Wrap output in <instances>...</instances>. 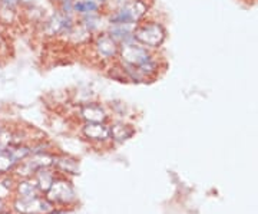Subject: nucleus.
<instances>
[{"label":"nucleus","mask_w":258,"mask_h":214,"mask_svg":"<svg viewBox=\"0 0 258 214\" xmlns=\"http://www.w3.org/2000/svg\"><path fill=\"white\" fill-rule=\"evenodd\" d=\"M134 28L135 26H131V25H108L106 32L122 46L125 43L135 42V39H134Z\"/></svg>","instance_id":"nucleus-11"},{"label":"nucleus","mask_w":258,"mask_h":214,"mask_svg":"<svg viewBox=\"0 0 258 214\" xmlns=\"http://www.w3.org/2000/svg\"><path fill=\"white\" fill-rule=\"evenodd\" d=\"M2 8H3V6H2V2H0V12H2Z\"/></svg>","instance_id":"nucleus-23"},{"label":"nucleus","mask_w":258,"mask_h":214,"mask_svg":"<svg viewBox=\"0 0 258 214\" xmlns=\"http://www.w3.org/2000/svg\"><path fill=\"white\" fill-rule=\"evenodd\" d=\"M18 191L20 198H32V197H37L39 187H37L36 180H35V181H32V180H25V181L19 183Z\"/></svg>","instance_id":"nucleus-15"},{"label":"nucleus","mask_w":258,"mask_h":214,"mask_svg":"<svg viewBox=\"0 0 258 214\" xmlns=\"http://www.w3.org/2000/svg\"><path fill=\"white\" fill-rule=\"evenodd\" d=\"M15 208L22 214H46L52 211V203L39 197L19 198L15 203Z\"/></svg>","instance_id":"nucleus-6"},{"label":"nucleus","mask_w":258,"mask_h":214,"mask_svg":"<svg viewBox=\"0 0 258 214\" xmlns=\"http://www.w3.org/2000/svg\"><path fill=\"white\" fill-rule=\"evenodd\" d=\"M0 2H2V6L5 9L19 10L20 12V0H0Z\"/></svg>","instance_id":"nucleus-19"},{"label":"nucleus","mask_w":258,"mask_h":214,"mask_svg":"<svg viewBox=\"0 0 258 214\" xmlns=\"http://www.w3.org/2000/svg\"><path fill=\"white\" fill-rule=\"evenodd\" d=\"M82 132L91 141L111 140V127L106 122H85Z\"/></svg>","instance_id":"nucleus-10"},{"label":"nucleus","mask_w":258,"mask_h":214,"mask_svg":"<svg viewBox=\"0 0 258 214\" xmlns=\"http://www.w3.org/2000/svg\"><path fill=\"white\" fill-rule=\"evenodd\" d=\"M74 12L76 18H81V16H86V15L105 12V10H103L101 5H98L93 0H75Z\"/></svg>","instance_id":"nucleus-12"},{"label":"nucleus","mask_w":258,"mask_h":214,"mask_svg":"<svg viewBox=\"0 0 258 214\" xmlns=\"http://www.w3.org/2000/svg\"><path fill=\"white\" fill-rule=\"evenodd\" d=\"M79 115L85 122H106L108 114L101 103L83 102L79 106Z\"/></svg>","instance_id":"nucleus-9"},{"label":"nucleus","mask_w":258,"mask_h":214,"mask_svg":"<svg viewBox=\"0 0 258 214\" xmlns=\"http://www.w3.org/2000/svg\"><path fill=\"white\" fill-rule=\"evenodd\" d=\"M8 49V42H6V37L3 36V33L0 32V54L3 52V50H6Z\"/></svg>","instance_id":"nucleus-20"},{"label":"nucleus","mask_w":258,"mask_h":214,"mask_svg":"<svg viewBox=\"0 0 258 214\" xmlns=\"http://www.w3.org/2000/svg\"><path fill=\"white\" fill-rule=\"evenodd\" d=\"M109 127H111V140H113L115 142H123L135 134V130L123 122H116Z\"/></svg>","instance_id":"nucleus-13"},{"label":"nucleus","mask_w":258,"mask_h":214,"mask_svg":"<svg viewBox=\"0 0 258 214\" xmlns=\"http://www.w3.org/2000/svg\"><path fill=\"white\" fill-rule=\"evenodd\" d=\"M0 214H5V213H0Z\"/></svg>","instance_id":"nucleus-24"},{"label":"nucleus","mask_w":258,"mask_h":214,"mask_svg":"<svg viewBox=\"0 0 258 214\" xmlns=\"http://www.w3.org/2000/svg\"><path fill=\"white\" fill-rule=\"evenodd\" d=\"M18 159L12 154L8 147L0 149V174H8L13 168L18 166Z\"/></svg>","instance_id":"nucleus-14"},{"label":"nucleus","mask_w":258,"mask_h":214,"mask_svg":"<svg viewBox=\"0 0 258 214\" xmlns=\"http://www.w3.org/2000/svg\"><path fill=\"white\" fill-rule=\"evenodd\" d=\"M151 0H128L118 9L106 13L108 25H131L135 26L141 20L148 18L151 12Z\"/></svg>","instance_id":"nucleus-2"},{"label":"nucleus","mask_w":258,"mask_h":214,"mask_svg":"<svg viewBox=\"0 0 258 214\" xmlns=\"http://www.w3.org/2000/svg\"><path fill=\"white\" fill-rule=\"evenodd\" d=\"M0 213H3V201H2V198H0Z\"/></svg>","instance_id":"nucleus-22"},{"label":"nucleus","mask_w":258,"mask_h":214,"mask_svg":"<svg viewBox=\"0 0 258 214\" xmlns=\"http://www.w3.org/2000/svg\"><path fill=\"white\" fill-rule=\"evenodd\" d=\"M55 164L57 167L60 168V170H63V171H68V173H71V174H75V171H76V163H75L74 159H69V158H55Z\"/></svg>","instance_id":"nucleus-18"},{"label":"nucleus","mask_w":258,"mask_h":214,"mask_svg":"<svg viewBox=\"0 0 258 214\" xmlns=\"http://www.w3.org/2000/svg\"><path fill=\"white\" fill-rule=\"evenodd\" d=\"M157 56V50H151L137 42H131L120 46L116 62L123 68H139L148 64L149 61L155 59Z\"/></svg>","instance_id":"nucleus-3"},{"label":"nucleus","mask_w":258,"mask_h":214,"mask_svg":"<svg viewBox=\"0 0 258 214\" xmlns=\"http://www.w3.org/2000/svg\"><path fill=\"white\" fill-rule=\"evenodd\" d=\"M75 0H57L56 10H59L60 13H63L66 16H75L74 12ZM76 18V16H75Z\"/></svg>","instance_id":"nucleus-17"},{"label":"nucleus","mask_w":258,"mask_h":214,"mask_svg":"<svg viewBox=\"0 0 258 214\" xmlns=\"http://www.w3.org/2000/svg\"><path fill=\"white\" fill-rule=\"evenodd\" d=\"M76 25L75 16H66L59 10L52 12L42 20V28L45 35L52 37H68Z\"/></svg>","instance_id":"nucleus-5"},{"label":"nucleus","mask_w":258,"mask_h":214,"mask_svg":"<svg viewBox=\"0 0 258 214\" xmlns=\"http://www.w3.org/2000/svg\"><path fill=\"white\" fill-rule=\"evenodd\" d=\"M166 37H168V30H166L165 25L161 20L149 18V16L144 20H141L134 28L135 42L151 49V50H157L158 52L161 47L164 46Z\"/></svg>","instance_id":"nucleus-1"},{"label":"nucleus","mask_w":258,"mask_h":214,"mask_svg":"<svg viewBox=\"0 0 258 214\" xmlns=\"http://www.w3.org/2000/svg\"><path fill=\"white\" fill-rule=\"evenodd\" d=\"M78 23L86 29L92 36L101 33L108 28V22H106V13L105 12H99V13H92V15H86V16H81L76 18Z\"/></svg>","instance_id":"nucleus-8"},{"label":"nucleus","mask_w":258,"mask_h":214,"mask_svg":"<svg viewBox=\"0 0 258 214\" xmlns=\"http://www.w3.org/2000/svg\"><path fill=\"white\" fill-rule=\"evenodd\" d=\"M75 193L68 181H53L46 191V200L50 203H68L74 200Z\"/></svg>","instance_id":"nucleus-7"},{"label":"nucleus","mask_w":258,"mask_h":214,"mask_svg":"<svg viewBox=\"0 0 258 214\" xmlns=\"http://www.w3.org/2000/svg\"><path fill=\"white\" fill-rule=\"evenodd\" d=\"M93 2H96L98 5H101L102 8H103V10H105V6H106V2H108V0H93Z\"/></svg>","instance_id":"nucleus-21"},{"label":"nucleus","mask_w":258,"mask_h":214,"mask_svg":"<svg viewBox=\"0 0 258 214\" xmlns=\"http://www.w3.org/2000/svg\"><path fill=\"white\" fill-rule=\"evenodd\" d=\"M53 181H55L53 176H52V173L47 171V168H42L36 173V183L39 190L47 191L50 188V186L53 184Z\"/></svg>","instance_id":"nucleus-16"},{"label":"nucleus","mask_w":258,"mask_h":214,"mask_svg":"<svg viewBox=\"0 0 258 214\" xmlns=\"http://www.w3.org/2000/svg\"><path fill=\"white\" fill-rule=\"evenodd\" d=\"M91 47H92V52L95 58L101 64L112 65L113 62L118 61L120 45L106 30H103V32H101V33H98V35H95L92 37Z\"/></svg>","instance_id":"nucleus-4"}]
</instances>
